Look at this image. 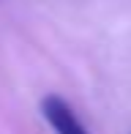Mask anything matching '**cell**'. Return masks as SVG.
<instances>
[{"instance_id": "1", "label": "cell", "mask_w": 131, "mask_h": 134, "mask_svg": "<svg viewBox=\"0 0 131 134\" xmlns=\"http://www.w3.org/2000/svg\"><path fill=\"white\" fill-rule=\"evenodd\" d=\"M41 112H44L46 123L52 126L55 134H90L79 123V118L74 115V109L66 104L60 96H46V99L41 101Z\"/></svg>"}]
</instances>
